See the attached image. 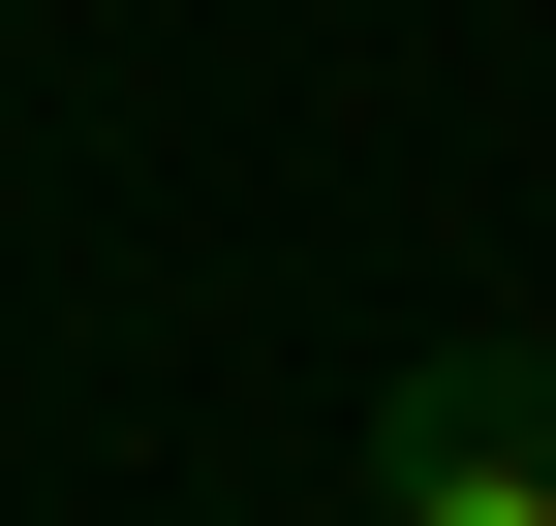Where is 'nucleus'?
<instances>
[{
  "label": "nucleus",
  "mask_w": 556,
  "mask_h": 526,
  "mask_svg": "<svg viewBox=\"0 0 556 526\" xmlns=\"http://www.w3.org/2000/svg\"><path fill=\"white\" fill-rule=\"evenodd\" d=\"M371 526H556V341L371 372Z\"/></svg>",
  "instance_id": "obj_1"
}]
</instances>
